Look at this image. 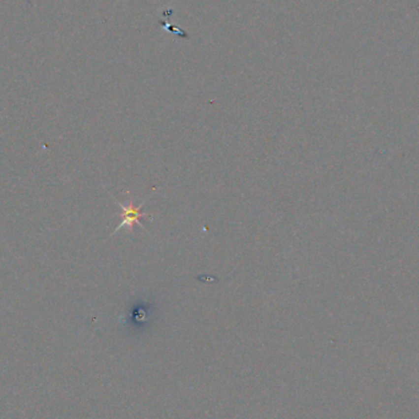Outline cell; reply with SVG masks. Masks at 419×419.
Listing matches in <instances>:
<instances>
[{
  "label": "cell",
  "instance_id": "cell-1",
  "mask_svg": "<svg viewBox=\"0 0 419 419\" xmlns=\"http://www.w3.org/2000/svg\"><path fill=\"white\" fill-rule=\"evenodd\" d=\"M115 202H117V205L119 206V209H120L119 217L122 218V221H120V223L118 225V227L115 228L114 232H113L112 234H115L118 230H120V228H122V227H127L128 232H132L135 225H139L140 227L142 228V229H146V227L142 225L141 220H142V218L147 217L152 221V218H154V216H152V215H149V213H145L141 211L142 206H144V204H146V200H145V201L142 202L141 205H139L137 207L134 206V202H132V201L130 202L129 206H124V205H122L119 201H117V200H115Z\"/></svg>",
  "mask_w": 419,
  "mask_h": 419
}]
</instances>
